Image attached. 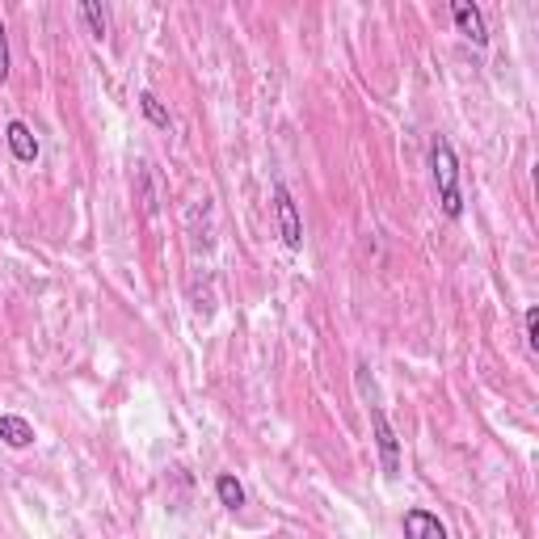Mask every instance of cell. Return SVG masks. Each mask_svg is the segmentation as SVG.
Instances as JSON below:
<instances>
[{"label": "cell", "mask_w": 539, "mask_h": 539, "mask_svg": "<svg viewBox=\"0 0 539 539\" xmlns=\"http://www.w3.org/2000/svg\"><path fill=\"white\" fill-rule=\"evenodd\" d=\"M430 169H434V186H438V203L451 219L464 215V194H459V161H455V148L447 144L443 135L430 144Z\"/></svg>", "instance_id": "6da1fadb"}, {"label": "cell", "mask_w": 539, "mask_h": 539, "mask_svg": "<svg viewBox=\"0 0 539 539\" xmlns=\"http://www.w3.org/2000/svg\"><path fill=\"white\" fill-rule=\"evenodd\" d=\"M367 409H371V430H375V447H379L384 476H401V438H396V430L384 417V409H379V405H367Z\"/></svg>", "instance_id": "7a4b0ae2"}, {"label": "cell", "mask_w": 539, "mask_h": 539, "mask_svg": "<svg viewBox=\"0 0 539 539\" xmlns=\"http://www.w3.org/2000/svg\"><path fill=\"white\" fill-rule=\"evenodd\" d=\"M274 215H278V236H283V245L295 253L304 249V224H299V211H295V198L287 186H274Z\"/></svg>", "instance_id": "3957f363"}, {"label": "cell", "mask_w": 539, "mask_h": 539, "mask_svg": "<svg viewBox=\"0 0 539 539\" xmlns=\"http://www.w3.org/2000/svg\"><path fill=\"white\" fill-rule=\"evenodd\" d=\"M451 17H455L459 34H464V38H472L476 47H485V43H489V26H485V13L476 9V5H468V0H455V5H451Z\"/></svg>", "instance_id": "277c9868"}, {"label": "cell", "mask_w": 539, "mask_h": 539, "mask_svg": "<svg viewBox=\"0 0 539 539\" xmlns=\"http://www.w3.org/2000/svg\"><path fill=\"white\" fill-rule=\"evenodd\" d=\"M405 539H447V527L438 523V514H430V510H409Z\"/></svg>", "instance_id": "5b68a950"}, {"label": "cell", "mask_w": 539, "mask_h": 539, "mask_svg": "<svg viewBox=\"0 0 539 539\" xmlns=\"http://www.w3.org/2000/svg\"><path fill=\"white\" fill-rule=\"evenodd\" d=\"M5 139H9V152H13L22 165H34V161H38V139H34V131H30L26 123H9V127H5Z\"/></svg>", "instance_id": "8992f818"}, {"label": "cell", "mask_w": 539, "mask_h": 539, "mask_svg": "<svg viewBox=\"0 0 539 539\" xmlns=\"http://www.w3.org/2000/svg\"><path fill=\"white\" fill-rule=\"evenodd\" d=\"M0 443L13 447V451H22L34 443V426L26 422V417H17V413H5L0 417Z\"/></svg>", "instance_id": "52a82bcc"}, {"label": "cell", "mask_w": 539, "mask_h": 539, "mask_svg": "<svg viewBox=\"0 0 539 539\" xmlns=\"http://www.w3.org/2000/svg\"><path fill=\"white\" fill-rule=\"evenodd\" d=\"M215 493H219V502H224L228 510H241L245 506V489H241V481H236V476H219L215 481Z\"/></svg>", "instance_id": "ba28073f"}, {"label": "cell", "mask_w": 539, "mask_h": 539, "mask_svg": "<svg viewBox=\"0 0 539 539\" xmlns=\"http://www.w3.org/2000/svg\"><path fill=\"white\" fill-rule=\"evenodd\" d=\"M81 13H85V22H89L93 38H97V43H102V38L110 34V17H106V9L97 5V0H85V5H81Z\"/></svg>", "instance_id": "9c48e42d"}, {"label": "cell", "mask_w": 539, "mask_h": 539, "mask_svg": "<svg viewBox=\"0 0 539 539\" xmlns=\"http://www.w3.org/2000/svg\"><path fill=\"white\" fill-rule=\"evenodd\" d=\"M139 110L148 114V123H152V127L169 131V110L161 106V97H156V93H139Z\"/></svg>", "instance_id": "30bf717a"}, {"label": "cell", "mask_w": 539, "mask_h": 539, "mask_svg": "<svg viewBox=\"0 0 539 539\" xmlns=\"http://www.w3.org/2000/svg\"><path fill=\"white\" fill-rule=\"evenodd\" d=\"M527 346L539 350V308H527Z\"/></svg>", "instance_id": "8fae6325"}, {"label": "cell", "mask_w": 539, "mask_h": 539, "mask_svg": "<svg viewBox=\"0 0 539 539\" xmlns=\"http://www.w3.org/2000/svg\"><path fill=\"white\" fill-rule=\"evenodd\" d=\"M9 76V38H5V26H0V81Z\"/></svg>", "instance_id": "7c38bea8"}]
</instances>
